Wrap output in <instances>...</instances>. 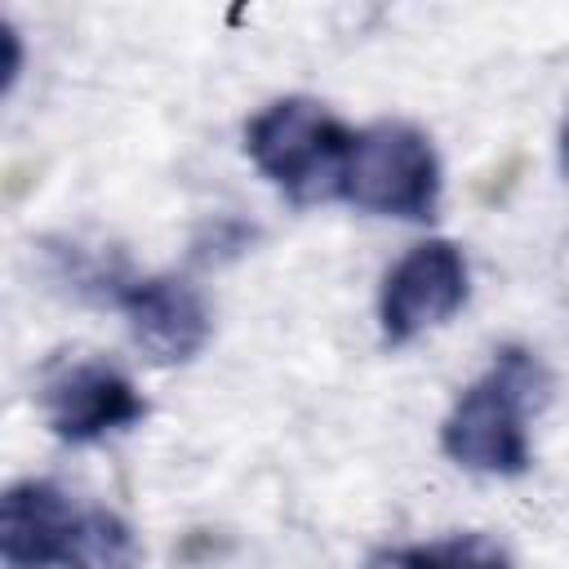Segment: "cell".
Wrapping results in <instances>:
<instances>
[{"label":"cell","instance_id":"6da1fadb","mask_svg":"<svg viewBox=\"0 0 569 569\" xmlns=\"http://www.w3.org/2000/svg\"><path fill=\"white\" fill-rule=\"evenodd\" d=\"M547 369L529 347L493 351V365L453 400L440 422L445 453L480 476H520L529 467V413L547 400Z\"/></svg>","mask_w":569,"mask_h":569},{"label":"cell","instance_id":"7a4b0ae2","mask_svg":"<svg viewBox=\"0 0 569 569\" xmlns=\"http://www.w3.org/2000/svg\"><path fill=\"white\" fill-rule=\"evenodd\" d=\"M351 129L316 98H276L249 129L244 151L293 204H316L342 196V169L351 151Z\"/></svg>","mask_w":569,"mask_h":569},{"label":"cell","instance_id":"3957f363","mask_svg":"<svg viewBox=\"0 0 569 569\" xmlns=\"http://www.w3.org/2000/svg\"><path fill=\"white\" fill-rule=\"evenodd\" d=\"M342 200L382 218H431L440 204V160L431 138L405 120H378L360 129L347 151Z\"/></svg>","mask_w":569,"mask_h":569},{"label":"cell","instance_id":"277c9868","mask_svg":"<svg viewBox=\"0 0 569 569\" xmlns=\"http://www.w3.org/2000/svg\"><path fill=\"white\" fill-rule=\"evenodd\" d=\"M40 409L58 440L93 445L147 418L142 391L107 360H62L40 382Z\"/></svg>","mask_w":569,"mask_h":569},{"label":"cell","instance_id":"5b68a950","mask_svg":"<svg viewBox=\"0 0 569 569\" xmlns=\"http://www.w3.org/2000/svg\"><path fill=\"white\" fill-rule=\"evenodd\" d=\"M467 302V258L453 240L413 244L382 280L378 320L391 347L413 342L418 333L445 325Z\"/></svg>","mask_w":569,"mask_h":569},{"label":"cell","instance_id":"8992f818","mask_svg":"<svg viewBox=\"0 0 569 569\" xmlns=\"http://www.w3.org/2000/svg\"><path fill=\"white\" fill-rule=\"evenodd\" d=\"M116 307L129 320L133 342L156 365H182L209 342V307L200 289L182 276H138L116 284Z\"/></svg>","mask_w":569,"mask_h":569},{"label":"cell","instance_id":"52a82bcc","mask_svg":"<svg viewBox=\"0 0 569 569\" xmlns=\"http://www.w3.org/2000/svg\"><path fill=\"white\" fill-rule=\"evenodd\" d=\"M80 507L53 480H18L0 498V556L9 569H53L80 529Z\"/></svg>","mask_w":569,"mask_h":569},{"label":"cell","instance_id":"ba28073f","mask_svg":"<svg viewBox=\"0 0 569 569\" xmlns=\"http://www.w3.org/2000/svg\"><path fill=\"white\" fill-rule=\"evenodd\" d=\"M133 565H138L133 529L116 511L89 507L80 516V529H76V542H71L62 569H133Z\"/></svg>","mask_w":569,"mask_h":569},{"label":"cell","instance_id":"9c48e42d","mask_svg":"<svg viewBox=\"0 0 569 569\" xmlns=\"http://www.w3.org/2000/svg\"><path fill=\"white\" fill-rule=\"evenodd\" d=\"M413 565L418 569H511L507 551L485 533H453L440 542H422L413 547Z\"/></svg>","mask_w":569,"mask_h":569},{"label":"cell","instance_id":"30bf717a","mask_svg":"<svg viewBox=\"0 0 569 569\" xmlns=\"http://www.w3.org/2000/svg\"><path fill=\"white\" fill-rule=\"evenodd\" d=\"M560 169L569 178V116H565V129H560Z\"/></svg>","mask_w":569,"mask_h":569}]
</instances>
